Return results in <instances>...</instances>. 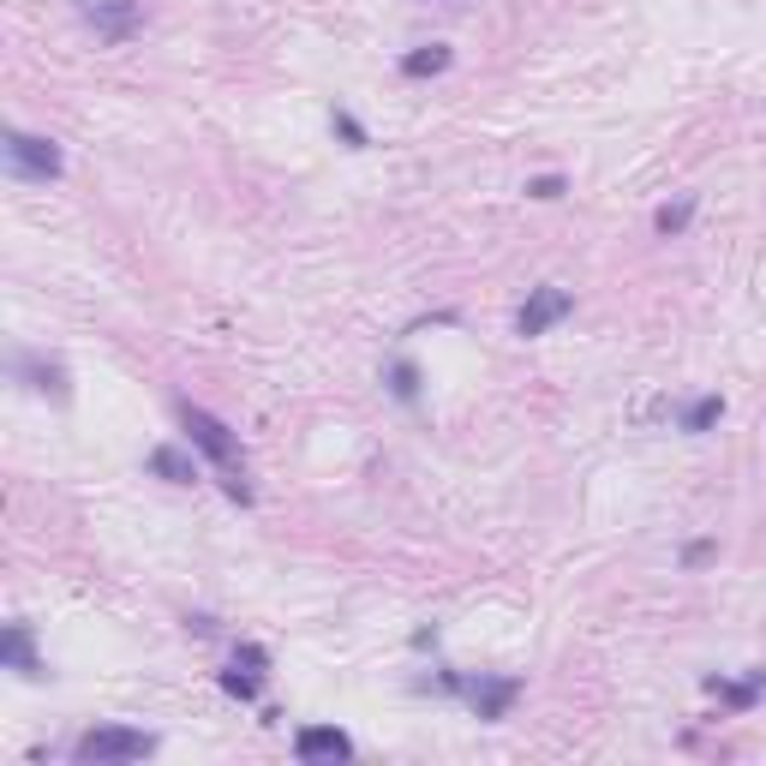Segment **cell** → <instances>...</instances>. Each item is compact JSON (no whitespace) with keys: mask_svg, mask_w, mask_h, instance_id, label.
Returning a JSON list of instances; mask_svg holds the SVG:
<instances>
[{"mask_svg":"<svg viewBox=\"0 0 766 766\" xmlns=\"http://www.w3.org/2000/svg\"><path fill=\"white\" fill-rule=\"evenodd\" d=\"M569 312H574V293L557 288V282H545V288H534V293L521 300V312H515V335H527V342H534V335L557 330V323H563Z\"/></svg>","mask_w":766,"mask_h":766,"instance_id":"obj_5","label":"cell"},{"mask_svg":"<svg viewBox=\"0 0 766 766\" xmlns=\"http://www.w3.org/2000/svg\"><path fill=\"white\" fill-rule=\"evenodd\" d=\"M222 695H234V701H258V671L228 665V671H222Z\"/></svg>","mask_w":766,"mask_h":766,"instance_id":"obj_16","label":"cell"},{"mask_svg":"<svg viewBox=\"0 0 766 766\" xmlns=\"http://www.w3.org/2000/svg\"><path fill=\"white\" fill-rule=\"evenodd\" d=\"M713 551H718L713 539H695V545H689V551H683V563H689V569H701V563H706V557H713Z\"/></svg>","mask_w":766,"mask_h":766,"instance_id":"obj_20","label":"cell"},{"mask_svg":"<svg viewBox=\"0 0 766 766\" xmlns=\"http://www.w3.org/2000/svg\"><path fill=\"white\" fill-rule=\"evenodd\" d=\"M234 665H246V671H263V665H270V653H263L258 641H240V646H234Z\"/></svg>","mask_w":766,"mask_h":766,"instance_id":"obj_19","label":"cell"},{"mask_svg":"<svg viewBox=\"0 0 766 766\" xmlns=\"http://www.w3.org/2000/svg\"><path fill=\"white\" fill-rule=\"evenodd\" d=\"M151 755H156V736L132 731V725H91L72 743V760L79 766H121V760H151Z\"/></svg>","mask_w":766,"mask_h":766,"instance_id":"obj_2","label":"cell"},{"mask_svg":"<svg viewBox=\"0 0 766 766\" xmlns=\"http://www.w3.org/2000/svg\"><path fill=\"white\" fill-rule=\"evenodd\" d=\"M12 377H19L24 390L49 395V402H66V395H72L66 365L61 360H42V353H12Z\"/></svg>","mask_w":766,"mask_h":766,"instance_id":"obj_7","label":"cell"},{"mask_svg":"<svg viewBox=\"0 0 766 766\" xmlns=\"http://www.w3.org/2000/svg\"><path fill=\"white\" fill-rule=\"evenodd\" d=\"M180 425H186V444L204 455V462H216L222 474H240V437H234L228 420H216L210 407L198 402H180Z\"/></svg>","mask_w":766,"mask_h":766,"instance_id":"obj_3","label":"cell"},{"mask_svg":"<svg viewBox=\"0 0 766 766\" xmlns=\"http://www.w3.org/2000/svg\"><path fill=\"white\" fill-rule=\"evenodd\" d=\"M718 420H725V402H718V395H695V402L683 407V432H689V437L713 432Z\"/></svg>","mask_w":766,"mask_h":766,"instance_id":"obj_14","label":"cell"},{"mask_svg":"<svg viewBox=\"0 0 766 766\" xmlns=\"http://www.w3.org/2000/svg\"><path fill=\"white\" fill-rule=\"evenodd\" d=\"M706 689H713L718 701H731L736 713H748V706L760 701V689H766V671H748V683H725V676H706Z\"/></svg>","mask_w":766,"mask_h":766,"instance_id":"obj_11","label":"cell"},{"mask_svg":"<svg viewBox=\"0 0 766 766\" xmlns=\"http://www.w3.org/2000/svg\"><path fill=\"white\" fill-rule=\"evenodd\" d=\"M0 665L19 671L24 683H42V676H49V665L37 659V635H31V623H7V635H0Z\"/></svg>","mask_w":766,"mask_h":766,"instance_id":"obj_8","label":"cell"},{"mask_svg":"<svg viewBox=\"0 0 766 766\" xmlns=\"http://www.w3.org/2000/svg\"><path fill=\"white\" fill-rule=\"evenodd\" d=\"M689 222H695V192H683V198H671V204H659V210H653V228L665 234V240H676Z\"/></svg>","mask_w":766,"mask_h":766,"instance_id":"obj_12","label":"cell"},{"mask_svg":"<svg viewBox=\"0 0 766 766\" xmlns=\"http://www.w3.org/2000/svg\"><path fill=\"white\" fill-rule=\"evenodd\" d=\"M335 132H342V138L353 144V151H365V144H372V138H365V126H360V121H353V114H348V108H335Z\"/></svg>","mask_w":766,"mask_h":766,"instance_id":"obj_18","label":"cell"},{"mask_svg":"<svg viewBox=\"0 0 766 766\" xmlns=\"http://www.w3.org/2000/svg\"><path fill=\"white\" fill-rule=\"evenodd\" d=\"M293 755L300 760H348L353 736L335 731V725H306V731H293Z\"/></svg>","mask_w":766,"mask_h":766,"instance_id":"obj_9","label":"cell"},{"mask_svg":"<svg viewBox=\"0 0 766 766\" xmlns=\"http://www.w3.org/2000/svg\"><path fill=\"white\" fill-rule=\"evenodd\" d=\"M444 689H455V695H467V706H474L479 718H509V706L521 701V676H444Z\"/></svg>","mask_w":766,"mask_h":766,"instance_id":"obj_4","label":"cell"},{"mask_svg":"<svg viewBox=\"0 0 766 766\" xmlns=\"http://www.w3.org/2000/svg\"><path fill=\"white\" fill-rule=\"evenodd\" d=\"M383 383H390L395 402H420V365L414 360H395L390 372H383Z\"/></svg>","mask_w":766,"mask_h":766,"instance_id":"obj_15","label":"cell"},{"mask_svg":"<svg viewBox=\"0 0 766 766\" xmlns=\"http://www.w3.org/2000/svg\"><path fill=\"white\" fill-rule=\"evenodd\" d=\"M79 19L91 24L102 42H132L144 31V7H138V0H79Z\"/></svg>","mask_w":766,"mask_h":766,"instance_id":"obj_6","label":"cell"},{"mask_svg":"<svg viewBox=\"0 0 766 766\" xmlns=\"http://www.w3.org/2000/svg\"><path fill=\"white\" fill-rule=\"evenodd\" d=\"M527 198H539V204L563 198V174H539V180H527Z\"/></svg>","mask_w":766,"mask_h":766,"instance_id":"obj_17","label":"cell"},{"mask_svg":"<svg viewBox=\"0 0 766 766\" xmlns=\"http://www.w3.org/2000/svg\"><path fill=\"white\" fill-rule=\"evenodd\" d=\"M144 467H151L156 479H168V485H198V462H192L180 444H156L151 455H144Z\"/></svg>","mask_w":766,"mask_h":766,"instance_id":"obj_10","label":"cell"},{"mask_svg":"<svg viewBox=\"0 0 766 766\" xmlns=\"http://www.w3.org/2000/svg\"><path fill=\"white\" fill-rule=\"evenodd\" d=\"M455 54L444 49V42H432V49H414V54H402V72L407 79H437V72H449Z\"/></svg>","mask_w":766,"mask_h":766,"instance_id":"obj_13","label":"cell"},{"mask_svg":"<svg viewBox=\"0 0 766 766\" xmlns=\"http://www.w3.org/2000/svg\"><path fill=\"white\" fill-rule=\"evenodd\" d=\"M0 162H7L12 180H31V186H49L66 174V156L54 138H37V132H19L7 126V138H0Z\"/></svg>","mask_w":766,"mask_h":766,"instance_id":"obj_1","label":"cell"}]
</instances>
